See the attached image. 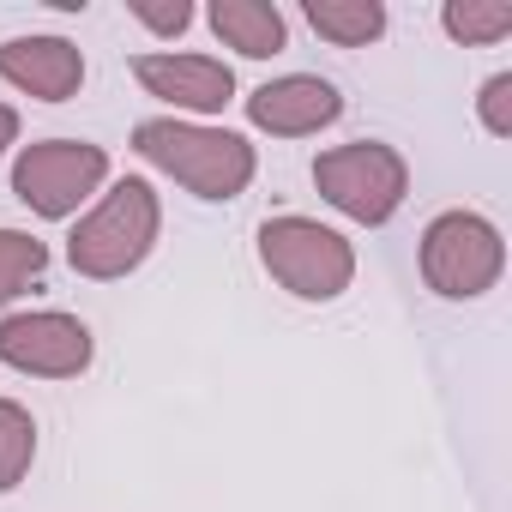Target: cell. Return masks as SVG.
Segmentation results:
<instances>
[{"instance_id": "obj_1", "label": "cell", "mask_w": 512, "mask_h": 512, "mask_svg": "<svg viewBox=\"0 0 512 512\" xmlns=\"http://www.w3.org/2000/svg\"><path fill=\"white\" fill-rule=\"evenodd\" d=\"M133 151L163 169L169 181H181L193 199H241L247 181L260 175L253 145L229 127H205V121H181V115H151L133 127Z\"/></svg>"}, {"instance_id": "obj_2", "label": "cell", "mask_w": 512, "mask_h": 512, "mask_svg": "<svg viewBox=\"0 0 512 512\" xmlns=\"http://www.w3.org/2000/svg\"><path fill=\"white\" fill-rule=\"evenodd\" d=\"M157 229H163V199L145 175H127L115 187H103L91 199V211L73 223L67 235V260L79 278L91 284H115L127 272H139L157 247Z\"/></svg>"}, {"instance_id": "obj_3", "label": "cell", "mask_w": 512, "mask_h": 512, "mask_svg": "<svg viewBox=\"0 0 512 512\" xmlns=\"http://www.w3.org/2000/svg\"><path fill=\"white\" fill-rule=\"evenodd\" d=\"M260 266L272 284H284L296 302H338L356 284V247L320 217L284 211L260 223Z\"/></svg>"}, {"instance_id": "obj_4", "label": "cell", "mask_w": 512, "mask_h": 512, "mask_svg": "<svg viewBox=\"0 0 512 512\" xmlns=\"http://www.w3.org/2000/svg\"><path fill=\"white\" fill-rule=\"evenodd\" d=\"M422 284L446 302H476L500 284L506 272V241L500 229L482 217V211H440L428 229H422Z\"/></svg>"}, {"instance_id": "obj_5", "label": "cell", "mask_w": 512, "mask_h": 512, "mask_svg": "<svg viewBox=\"0 0 512 512\" xmlns=\"http://www.w3.org/2000/svg\"><path fill=\"white\" fill-rule=\"evenodd\" d=\"M314 187L350 223L380 229L398 217V205L410 193V163H404V151H392L380 139H356V145H332L314 157Z\"/></svg>"}, {"instance_id": "obj_6", "label": "cell", "mask_w": 512, "mask_h": 512, "mask_svg": "<svg viewBox=\"0 0 512 512\" xmlns=\"http://www.w3.org/2000/svg\"><path fill=\"white\" fill-rule=\"evenodd\" d=\"M109 187V151L91 139H37L13 157V193L25 211L67 223Z\"/></svg>"}, {"instance_id": "obj_7", "label": "cell", "mask_w": 512, "mask_h": 512, "mask_svg": "<svg viewBox=\"0 0 512 512\" xmlns=\"http://www.w3.org/2000/svg\"><path fill=\"white\" fill-rule=\"evenodd\" d=\"M97 356V338L67 308H25L0 320V362L37 380H79Z\"/></svg>"}, {"instance_id": "obj_8", "label": "cell", "mask_w": 512, "mask_h": 512, "mask_svg": "<svg viewBox=\"0 0 512 512\" xmlns=\"http://www.w3.org/2000/svg\"><path fill=\"white\" fill-rule=\"evenodd\" d=\"M133 79H139L157 103H169V109H181V115H223V109L235 103V73H229V61H217V55L151 49V55H133Z\"/></svg>"}, {"instance_id": "obj_9", "label": "cell", "mask_w": 512, "mask_h": 512, "mask_svg": "<svg viewBox=\"0 0 512 512\" xmlns=\"http://www.w3.org/2000/svg\"><path fill=\"white\" fill-rule=\"evenodd\" d=\"M344 115V91L320 73H284L266 79L260 91H247V121L272 139H308Z\"/></svg>"}, {"instance_id": "obj_10", "label": "cell", "mask_w": 512, "mask_h": 512, "mask_svg": "<svg viewBox=\"0 0 512 512\" xmlns=\"http://www.w3.org/2000/svg\"><path fill=\"white\" fill-rule=\"evenodd\" d=\"M0 79L37 103H67L85 85V49L67 37H13L0 43Z\"/></svg>"}, {"instance_id": "obj_11", "label": "cell", "mask_w": 512, "mask_h": 512, "mask_svg": "<svg viewBox=\"0 0 512 512\" xmlns=\"http://www.w3.org/2000/svg\"><path fill=\"white\" fill-rule=\"evenodd\" d=\"M211 37L247 61H272L290 49V19L272 7V0H211V13H205Z\"/></svg>"}, {"instance_id": "obj_12", "label": "cell", "mask_w": 512, "mask_h": 512, "mask_svg": "<svg viewBox=\"0 0 512 512\" xmlns=\"http://www.w3.org/2000/svg\"><path fill=\"white\" fill-rule=\"evenodd\" d=\"M302 19L332 49H368V43L386 37V7H380V0H308Z\"/></svg>"}, {"instance_id": "obj_13", "label": "cell", "mask_w": 512, "mask_h": 512, "mask_svg": "<svg viewBox=\"0 0 512 512\" xmlns=\"http://www.w3.org/2000/svg\"><path fill=\"white\" fill-rule=\"evenodd\" d=\"M440 25H446L452 43L488 49V43L512 37V0H446V7H440Z\"/></svg>"}, {"instance_id": "obj_14", "label": "cell", "mask_w": 512, "mask_h": 512, "mask_svg": "<svg viewBox=\"0 0 512 512\" xmlns=\"http://www.w3.org/2000/svg\"><path fill=\"white\" fill-rule=\"evenodd\" d=\"M37 464V422L19 398H0V494H13Z\"/></svg>"}, {"instance_id": "obj_15", "label": "cell", "mask_w": 512, "mask_h": 512, "mask_svg": "<svg viewBox=\"0 0 512 512\" xmlns=\"http://www.w3.org/2000/svg\"><path fill=\"white\" fill-rule=\"evenodd\" d=\"M43 272H49V241H37L31 229H0V308L19 302Z\"/></svg>"}, {"instance_id": "obj_16", "label": "cell", "mask_w": 512, "mask_h": 512, "mask_svg": "<svg viewBox=\"0 0 512 512\" xmlns=\"http://www.w3.org/2000/svg\"><path fill=\"white\" fill-rule=\"evenodd\" d=\"M476 115H482V127H488L494 139H512V73H494V79L482 85Z\"/></svg>"}, {"instance_id": "obj_17", "label": "cell", "mask_w": 512, "mask_h": 512, "mask_svg": "<svg viewBox=\"0 0 512 512\" xmlns=\"http://www.w3.org/2000/svg\"><path fill=\"white\" fill-rule=\"evenodd\" d=\"M133 19L151 31V37H181L193 25V7L187 0H175V7H145V0H133Z\"/></svg>"}, {"instance_id": "obj_18", "label": "cell", "mask_w": 512, "mask_h": 512, "mask_svg": "<svg viewBox=\"0 0 512 512\" xmlns=\"http://www.w3.org/2000/svg\"><path fill=\"white\" fill-rule=\"evenodd\" d=\"M7 145H19V109L0 103V157H7Z\"/></svg>"}]
</instances>
